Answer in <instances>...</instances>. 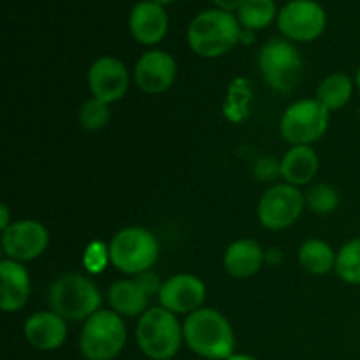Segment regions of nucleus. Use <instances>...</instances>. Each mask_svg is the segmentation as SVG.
<instances>
[{
	"instance_id": "30",
	"label": "nucleus",
	"mask_w": 360,
	"mask_h": 360,
	"mask_svg": "<svg viewBox=\"0 0 360 360\" xmlns=\"http://www.w3.org/2000/svg\"><path fill=\"white\" fill-rule=\"evenodd\" d=\"M253 41V32L252 30H241V39H239V42H245V44H248V42Z\"/></svg>"
},
{
	"instance_id": "27",
	"label": "nucleus",
	"mask_w": 360,
	"mask_h": 360,
	"mask_svg": "<svg viewBox=\"0 0 360 360\" xmlns=\"http://www.w3.org/2000/svg\"><path fill=\"white\" fill-rule=\"evenodd\" d=\"M253 176L262 183L276 181L281 176V162L273 157H264L253 167Z\"/></svg>"
},
{
	"instance_id": "23",
	"label": "nucleus",
	"mask_w": 360,
	"mask_h": 360,
	"mask_svg": "<svg viewBox=\"0 0 360 360\" xmlns=\"http://www.w3.org/2000/svg\"><path fill=\"white\" fill-rule=\"evenodd\" d=\"M278 16L274 0H246L238 11V20L246 30L266 28Z\"/></svg>"
},
{
	"instance_id": "11",
	"label": "nucleus",
	"mask_w": 360,
	"mask_h": 360,
	"mask_svg": "<svg viewBox=\"0 0 360 360\" xmlns=\"http://www.w3.org/2000/svg\"><path fill=\"white\" fill-rule=\"evenodd\" d=\"M160 288V278L146 271L132 280H120L112 283L108 292V301L112 311L120 316H141L148 311L150 299L155 294L158 295Z\"/></svg>"
},
{
	"instance_id": "8",
	"label": "nucleus",
	"mask_w": 360,
	"mask_h": 360,
	"mask_svg": "<svg viewBox=\"0 0 360 360\" xmlns=\"http://www.w3.org/2000/svg\"><path fill=\"white\" fill-rule=\"evenodd\" d=\"M329 112V109L316 98H302L294 102L281 116V136L294 146H311L327 132Z\"/></svg>"
},
{
	"instance_id": "15",
	"label": "nucleus",
	"mask_w": 360,
	"mask_h": 360,
	"mask_svg": "<svg viewBox=\"0 0 360 360\" xmlns=\"http://www.w3.org/2000/svg\"><path fill=\"white\" fill-rule=\"evenodd\" d=\"M176 72H178L176 60L167 51L153 49V51L144 53L137 60L136 69H134V81L144 94L157 95L164 94L172 86Z\"/></svg>"
},
{
	"instance_id": "26",
	"label": "nucleus",
	"mask_w": 360,
	"mask_h": 360,
	"mask_svg": "<svg viewBox=\"0 0 360 360\" xmlns=\"http://www.w3.org/2000/svg\"><path fill=\"white\" fill-rule=\"evenodd\" d=\"M111 120V111H109V104L97 101V98H90L84 102L79 109V123L83 129L97 132L102 130Z\"/></svg>"
},
{
	"instance_id": "14",
	"label": "nucleus",
	"mask_w": 360,
	"mask_h": 360,
	"mask_svg": "<svg viewBox=\"0 0 360 360\" xmlns=\"http://www.w3.org/2000/svg\"><path fill=\"white\" fill-rule=\"evenodd\" d=\"M206 299V285L199 276L193 274H174L162 283L158 292V301L162 308L174 315H192L202 308Z\"/></svg>"
},
{
	"instance_id": "24",
	"label": "nucleus",
	"mask_w": 360,
	"mask_h": 360,
	"mask_svg": "<svg viewBox=\"0 0 360 360\" xmlns=\"http://www.w3.org/2000/svg\"><path fill=\"white\" fill-rule=\"evenodd\" d=\"M338 276L348 285H360V238L343 245L336 257Z\"/></svg>"
},
{
	"instance_id": "20",
	"label": "nucleus",
	"mask_w": 360,
	"mask_h": 360,
	"mask_svg": "<svg viewBox=\"0 0 360 360\" xmlns=\"http://www.w3.org/2000/svg\"><path fill=\"white\" fill-rule=\"evenodd\" d=\"M319 171V157L311 146H292L281 158V178L294 186L306 185Z\"/></svg>"
},
{
	"instance_id": "34",
	"label": "nucleus",
	"mask_w": 360,
	"mask_h": 360,
	"mask_svg": "<svg viewBox=\"0 0 360 360\" xmlns=\"http://www.w3.org/2000/svg\"><path fill=\"white\" fill-rule=\"evenodd\" d=\"M359 118H360V109H359Z\"/></svg>"
},
{
	"instance_id": "25",
	"label": "nucleus",
	"mask_w": 360,
	"mask_h": 360,
	"mask_svg": "<svg viewBox=\"0 0 360 360\" xmlns=\"http://www.w3.org/2000/svg\"><path fill=\"white\" fill-rule=\"evenodd\" d=\"M306 206L316 214H330L340 206V193L334 186L327 183H319L313 185L304 195Z\"/></svg>"
},
{
	"instance_id": "33",
	"label": "nucleus",
	"mask_w": 360,
	"mask_h": 360,
	"mask_svg": "<svg viewBox=\"0 0 360 360\" xmlns=\"http://www.w3.org/2000/svg\"><path fill=\"white\" fill-rule=\"evenodd\" d=\"M355 84H357L359 90H360V67H359V70H357V76H355Z\"/></svg>"
},
{
	"instance_id": "3",
	"label": "nucleus",
	"mask_w": 360,
	"mask_h": 360,
	"mask_svg": "<svg viewBox=\"0 0 360 360\" xmlns=\"http://www.w3.org/2000/svg\"><path fill=\"white\" fill-rule=\"evenodd\" d=\"M139 350L151 360H171L181 350L185 341L183 326L174 313L165 308H150L139 316L136 326Z\"/></svg>"
},
{
	"instance_id": "31",
	"label": "nucleus",
	"mask_w": 360,
	"mask_h": 360,
	"mask_svg": "<svg viewBox=\"0 0 360 360\" xmlns=\"http://www.w3.org/2000/svg\"><path fill=\"white\" fill-rule=\"evenodd\" d=\"M227 360H257L252 355H246V354H234L232 357H229Z\"/></svg>"
},
{
	"instance_id": "13",
	"label": "nucleus",
	"mask_w": 360,
	"mask_h": 360,
	"mask_svg": "<svg viewBox=\"0 0 360 360\" xmlns=\"http://www.w3.org/2000/svg\"><path fill=\"white\" fill-rule=\"evenodd\" d=\"M130 76L125 63L115 56H101L88 69V86L97 101L112 104L125 97Z\"/></svg>"
},
{
	"instance_id": "28",
	"label": "nucleus",
	"mask_w": 360,
	"mask_h": 360,
	"mask_svg": "<svg viewBox=\"0 0 360 360\" xmlns=\"http://www.w3.org/2000/svg\"><path fill=\"white\" fill-rule=\"evenodd\" d=\"M213 2L218 9H224V11H229V13H232V11H239V7H241L246 0H213Z\"/></svg>"
},
{
	"instance_id": "18",
	"label": "nucleus",
	"mask_w": 360,
	"mask_h": 360,
	"mask_svg": "<svg viewBox=\"0 0 360 360\" xmlns=\"http://www.w3.org/2000/svg\"><path fill=\"white\" fill-rule=\"evenodd\" d=\"M28 297H30V274L27 267L16 260H0V308L2 311H20L27 306Z\"/></svg>"
},
{
	"instance_id": "9",
	"label": "nucleus",
	"mask_w": 360,
	"mask_h": 360,
	"mask_svg": "<svg viewBox=\"0 0 360 360\" xmlns=\"http://www.w3.org/2000/svg\"><path fill=\"white\" fill-rule=\"evenodd\" d=\"M304 206V195L297 186L276 183L260 197L257 214L262 227L269 231H285L297 221Z\"/></svg>"
},
{
	"instance_id": "17",
	"label": "nucleus",
	"mask_w": 360,
	"mask_h": 360,
	"mask_svg": "<svg viewBox=\"0 0 360 360\" xmlns=\"http://www.w3.org/2000/svg\"><path fill=\"white\" fill-rule=\"evenodd\" d=\"M23 336L35 350H58L67 340V320L51 309L37 311L25 322Z\"/></svg>"
},
{
	"instance_id": "7",
	"label": "nucleus",
	"mask_w": 360,
	"mask_h": 360,
	"mask_svg": "<svg viewBox=\"0 0 360 360\" xmlns=\"http://www.w3.org/2000/svg\"><path fill=\"white\" fill-rule=\"evenodd\" d=\"M259 69L267 86L281 94H288L301 81L302 58L290 41L274 37L260 49Z\"/></svg>"
},
{
	"instance_id": "22",
	"label": "nucleus",
	"mask_w": 360,
	"mask_h": 360,
	"mask_svg": "<svg viewBox=\"0 0 360 360\" xmlns=\"http://www.w3.org/2000/svg\"><path fill=\"white\" fill-rule=\"evenodd\" d=\"M354 95V81L343 72L327 76L316 88V101L326 105L329 111H340L350 102Z\"/></svg>"
},
{
	"instance_id": "21",
	"label": "nucleus",
	"mask_w": 360,
	"mask_h": 360,
	"mask_svg": "<svg viewBox=\"0 0 360 360\" xmlns=\"http://www.w3.org/2000/svg\"><path fill=\"white\" fill-rule=\"evenodd\" d=\"M336 257L338 253L334 252L333 246L322 239H308L299 248V262H301L302 269L308 271L309 274H316V276H322V274L336 269Z\"/></svg>"
},
{
	"instance_id": "12",
	"label": "nucleus",
	"mask_w": 360,
	"mask_h": 360,
	"mask_svg": "<svg viewBox=\"0 0 360 360\" xmlns=\"http://www.w3.org/2000/svg\"><path fill=\"white\" fill-rule=\"evenodd\" d=\"M49 245L48 229L37 220L13 221L2 231V250L7 259L16 262H28L46 252Z\"/></svg>"
},
{
	"instance_id": "16",
	"label": "nucleus",
	"mask_w": 360,
	"mask_h": 360,
	"mask_svg": "<svg viewBox=\"0 0 360 360\" xmlns=\"http://www.w3.org/2000/svg\"><path fill=\"white\" fill-rule=\"evenodd\" d=\"M130 34L137 42L146 46L158 44L165 37L169 18L164 6L155 0H141L132 7L129 16Z\"/></svg>"
},
{
	"instance_id": "6",
	"label": "nucleus",
	"mask_w": 360,
	"mask_h": 360,
	"mask_svg": "<svg viewBox=\"0 0 360 360\" xmlns=\"http://www.w3.org/2000/svg\"><path fill=\"white\" fill-rule=\"evenodd\" d=\"M127 345V326L112 309H98L84 320L79 334V350L86 360H112Z\"/></svg>"
},
{
	"instance_id": "29",
	"label": "nucleus",
	"mask_w": 360,
	"mask_h": 360,
	"mask_svg": "<svg viewBox=\"0 0 360 360\" xmlns=\"http://www.w3.org/2000/svg\"><path fill=\"white\" fill-rule=\"evenodd\" d=\"M0 213H2V220H0V229H2V231H6V229L11 225V221H9V210H7L6 204H2V206H0Z\"/></svg>"
},
{
	"instance_id": "5",
	"label": "nucleus",
	"mask_w": 360,
	"mask_h": 360,
	"mask_svg": "<svg viewBox=\"0 0 360 360\" xmlns=\"http://www.w3.org/2000/svg\"><path fill=\"white\" fill-rule=\"evenodd\" d=\"M158 241L143 227H125L112 236L108 248L109 262L122 273L137 276L151 269L158 259Z\"/></svg>"
},
{
	"instance_id": "32",
	"label": "nucleus",
	"mask_w": 360,
	"mask_h": 360,
	"mask_svg": "<svg viewBox=\"0 0 360 360\" xmlns=\"http://www.w3.org/2000/svg\"><path fill=\"white\" fill-rule=\"evenodd\" d=\"M157 4H160V6H167V4H172L174 0H155Z\"/></svg>"
},
{
	"instance_id": "1",
	"label": "nucleus",
	"mask_w": 360,
	"mask_h": 360,
	"mask_svg": "<svg viewBox=\"0 0 360 360\" xmlns=\"http://www.w3.org/2000/svg\"><path fill=\"white\" fill-rule=\"evenodd\" d=\"M183 338L190 350L202 359L227 360L236 354V336L224 313L200 308L183 322Z\"/></svg>"
},
{
	"instance_id": "4",
	"label": "nucleus",
	"mask_w": 360,
	"mask_h": 360,
	"mask_svg": "<svg viewBox=\"0 0 360 360\" xmlns=\"http://www.w3.org/2000/svg\"><path fill=\"white\" fill-rule=\"evenodd\" d=\"M51 311L67 322L88 320L101 309L102 295L97 285L81 274H65L51 285L48 294Z\"/></svg>"
},
{
	"instance_id": "19",
	"label": "nucleus",
	"mask_w": 360,
	"mask_h": 360,
	"mask_svg": "<svg viewBox=\"0 0 360 360\" xmlns=\"http://www.w3.org/2000/svg\"><path fill=\"white\" fill-rule=\"evenodd\" d=\"M264 264V250L253 239H238L224 255V266L231 276L245 280L259 273Z\"/></svg>"
},
{
	"instance_id": "2",
	"label": "nucleus",
	"mask_w": 360,
	"mask_h": 360,
	"mask_svg": "<svg viewBox=\"0 0 360 360\" xmlns=\"http://www.w3.org/2000/svg\"><path fill=\"white\" fill-rule=\"evenodd\" d=\"M238 16L224 9H206L188 25V44L202 58H218L231 51L241 39Z\"/></svg>"
},
{
	"instance_id": "10",
	"label": "nucleus",
	"mask_w": 360,
	"mask_h": 360,
	"mask_svg": "<svg viewBox=\"0 0 360 360\" xmlns=\"http://www.w3.org/2000/svg\"><path fill=\"white\" fill-rule=\"evenodd\" d=\"M326 25V11L315 0H290L278 13V28L290 41H315L323 34Z\"/></svg>"
}]
</instances>
